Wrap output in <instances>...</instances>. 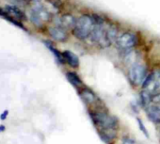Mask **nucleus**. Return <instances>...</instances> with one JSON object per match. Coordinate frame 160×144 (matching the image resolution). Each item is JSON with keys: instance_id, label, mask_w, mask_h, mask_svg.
<instances>
[{"instance_id": "1", "label": "nucleus", "mask_w": 160, "mask_h": 144, "mask_svg": "<svg viewBox=\"0 0 160 144\" xmlns=\"http://www.w3.org/2000/svg\"><path fill=\"white\" fill-rule=\"evenodd\" d=\"M94 25L95 22L93 20L92 15H81L76 19V23L73 28V34L80 41H85L89 38Z\"/></svg>"}, {"instance_id": "2", "label": "nucleus", "mask_w": 160, "mask_h": 144, "mask_svg": "<svg viewBox=\"0 0 160 144\" xmlns=\"http://www.w3.org/2000/svg\"><path fill=\"white\" fill-rule=\"evenodd\" d=\"M91 118L94 124L98 125L101 129H115L118 125L117 119L104 111L91 112Z\"/></svg>"}, {"instance_id": "3", "label": "nucleus", "mask_w": 160, "mask_h": 144, "mask_svg": "<svg viewBox=\"0 0 160 144\" xmlns=\"http://www.w3.org/2000/svg\"><path fill=\"white\" fill-rule=\"evenodd\" d=\"M136 42H138V37L135 33L123 32L122 34L119 35L116 41V44L122 52H127L135 47Z\"/></svg>"}, {"instance_id": "4", "label": "nucleus", "mask_w": 160, "mask_h": 144, "mask_svg": "<svg viewBox=\"0 0 160 144\" xmlns=\"http://www.w3.org/2000/svg\"><path fill=\"white\" fill-rule=\"evenodd\" d=\"M128 76L130 81L133 85L138 86L141 85L142 82L147 76V72H146V68L143 65L139 64V63L135 62L132 64L129 69Z\"/></svg>"}, {"instance_id": "5", "label": "nucleus", "mask_w": 160, "mask_h": 144, "mask_svg": "<svg viewBox=\"0 0 160 144\" xmlns=\"http://www.w3.org/2000/svg\"><path fill=\"white\" fill-rule=\"evenodd\" d=\"M48 32H49V35L51 36V38L56 42H66L69 37L67 30L58 26H54L49 28Z\"/></svg>"}, {"instance_id": "6", "label": "nucleus", "mask_w": 160, "mask_h": 144, "mask_svg": "<svg viewBox=\"0 0 160 144\" xmlns=\"http://www.w3.org/2000/svg\"><path fill=\"white\" fill-rule=\"evenodd\" d=\"M76 23V18L70 13L63 14L61 18L56 20V26H61V28L67 29H73Z\"/></svg>"}, {"instance_id": "7", "label": "nucleus", "mask_w": 160, "mask_h": 144, "mask_svg": "<svg viewBox=\"0 0 160 144\" xmlns=\"http://www.w3.org/2000/svg\"><path fill=\"white\" fill-rule=\"evenodd\" d=\"M63 57H64L65 62L69 64L72 68L76 69L79 67L80 61H79V58L76 56L75 53H73L72 51H69V50H65L64 52H62Z\"/></svg>"}, {"instance_id": "8", "label": "nucleus", "mask_w": 160, "mask_h": 144, "mask_svg": "<svg viewBox=\"0 0 160 144\" xmlns=\"http://www.w3.org/2000/svg\"><path fill=\"white\" fill-rule=\"evenodd\" d=\"M6 12L8 13L9 16H12L16 20H26V17L25 13L20 9L17 6L14 5H7L5 7Z\"/></svg>"}, {"instance_id": "9", "label": "nucleus", "mask_w": 160, "mask_h": 144, "mask_svg": "<svg viewBox=\"0 0 160 144\" xmlns=\"http://www.w3.org/2000/svg\"><path fill=\"white\" fill-rule=\"evenodd\" d=\"M31 9L37 13V14L39 15V17L42 19V22H47L51 19V15H50V13L38 2H35L34 4H33Z\"/></svg>"}, {"instance_id": "10", "label": "nucleus", "mask_w": 160, "mask_h": 144, "mask_svg": "<svg viewBox=\"0 0 160 144\" xmlns=\"http://www.w3.org/2000/svg\"><path fill=\"white\" fill-rule=\"evenodd\" d=\"M43 43H44L46 47H47L50 50V51L53 53V55H54L55 59H56V61H58L59 64H61V65L65 64L66 62H65L64 57H63V54L59 52L58 50L55 47V45L53 44V42L51 41H43Z\"/></svg>"}, {"instance_id": "11", "label": "nucleus", "mask_w": 160, "mask_h": 144, "mask_svg": "<svg viewBox=\"0 0 160 144\" xmlns=\"http://www.w3.org/2000/svg\"><path fill=\"white\" fill-rule=\"evenodd\" d=\"M146 113H147L148 118L152 120L153 122L159 124L160 123V111L155 108V105H149L146 106Z\"/></svg>"}, {"instance_id": "12", "label": "nucleus", "mask_w": 160, "mask_h": 144, "mask_svg": "<svg viewBox=\"0 0 160 144\" xmlns=\"http://www.w3.org/2000/svg\"><path fill=\"white\" fill-rule=\"evenodd\" d=\"M80 96L82 97V99L84 100V102L86 104H89V105H91L95 101H96V95L95 93L92 92L91 89H89L88 88H85V89H82L80 90Z\"/></svg>"}, {"instance_id": "13", "label": "nucleus", "mask_w": 160, "mask_h": 144, "mask_svg": "<svg viewBox=\"0 0 160 144\" xmlns=\"http://www.w3.org/2000/svg\"><path fill=\"white\" fill-rule=\"evenodd\" d=\"M66 78H67L68 81L74 87H75V88H78V87L83 86V82H82V80L80 79L79 75L74 72L66 73Z\"/></svg>"}, {"instance_id": "14", "label": "nucleus", "mask_w": 160, "mask_h": 144, "mask_svg": "<svg viewBox=\"0 0 160 144\" xmlns=\"http://www.w3.org/2000/svg\"><path fill=\"white\" fill-rule=\"evenodd\" d=\"M106 34H108V38L109 42H116L118 37H119V30L115 26H110L108 28H106Z\"/></svg>"}, {"instance_id": "15", "label": "nucleus", "mask_w": 160, "mask_h": 144, "mask_svg": "<svg viewBox=\"0 0 160 144\" xmlns=\"http://www.w3.org/2000/svg\"><path fill=\"white\" fill-rule=\"evenodd\" d=\"M141 101L143 106H148L150 104L152 103V94L150 93L148 90L143 89L141 92Z\"/></svg>"}, {"instance_id": "16", "label": "nucleus", "mask_w": 160, "mask_h": 144, "mask_svg": "<svg viewBox=\"0 0 160 144\" xmlns=\"http://www.w3.org/2000/svg\"><path fill=\"white\" fill-rule=\"evenodd\" d=\"M29 19H30V21L32 22V24L35 25L36 26H38V28H41L43 24V22L42 21V19L39 17V15L34 11H32V9L30 11V13H29Z\"/></svg>"}, {"instance_id": "17", "label": "nucleus", "mask_w": 160, "mask_h": 144, "mask_svg": "<svg viewBox=\"0 0 160 144\" xmlns=\"http://www.w3.org/2000/svg\"><path fill=\"white\" fill-rule=\"evenodd\" d=\"M154 78H155V75H154V73H150V75H148L147 76H146V78L144 79V81L142 82V89H146L147 88V87L151 84V83L153 82V80H154Z\"/></svg>"}, {"instance_id": "18", "label": "nucleus", "mask_w": 160, "mask_h": 144, "mask_svg": "<svg viewBox=\"0 0 160 144\" xmlns=\"http://www.w3.org/2000/svg\"><path fill=\"white\" fill-rule=\"evenodd\" d=\"M136 122H138V126H139V129H141V131L143 134H144L146 138H149V133H148V131H147V129H146V127L144 126V124H143L142 120H141V119H139V118H138V119H136Z\"/></svg>"}, {"instance_id": "19", "label": "nucleus", "mask_w": 160, "mask_h": 144, "mask_svg": "<svg viewBox=\"0 0 160 144\" xmlns=\"http://www.w3.org/2000/svg\"><path fill=\"white\" fill-rule=\"evenodd\" d=\"M11 2V4L14 6H24V5H28V0H9Z\"/></svg>"}, {"instance_id": "20", "label": "nucleus", "mask_w": 160, "mask_h": 144, "mask_svg": "<svg viewBox=\"0 0 160 144\" xmlns=\"http://www.w3.org/2000/svg\"><path fill=\"white\" fill-rule=\"evenodd\" d=\"M152 102L155 104H159L160 103V92H157L152 94Z\"/></svg>"}, {"instance_id": "21", "label": "nucleus", "mask_w": 160, "mask_h": 144, "mask_svg": "<svg viewBox=\"0 0 160 144\" xmlns=\"http://www.w3.org/2000/svg\"><path fill=\"white\" fill-rule=\"evenodd\" d=\"M0 16H2V17H4L7 20H9V18H11V16L6 12V11H2L1 9H0Z\"/></svg>"}, {"instance_id": "22", "label": "nucleus", "mask_w": 160, "mask_h": 144, "mask_svg": "<svg viewBox=\"0 0 160 144\" xmlns=\"http://www.w3.org/2000/svg\"><path fill=\"white\" fill-rule=\"evenodd\" d=\"M8 115H9V110H5V111H3L2 114L0 115V120H4L7 117H8Z\"/></svg>"}, {"instance_id": "23", "label": "nucleus", "mask_w": 160, "mask_h": 144, "mask_svg": "<svg viewBox=\"0 0 160 144\" xmlns=\"http://www.w3.org/2000/svg\"><path fill=\"white\" fill-rule=\"evenodd\" d=\"M123 144H135V143H134V141H132L130 139H124Z\"/></svg>"}, {"instance_id": "24", "label": "nucleus", "mask_w": 160, "mask_h": 144, "mask_svg": "<svg viewBox=\"0 0 160 144\" xmlns=\"http://www.w3.org/2000/svg\"><path fill=\"white\" fill-rule=\"evenodd\" d=\"M6 130V127L4 125H0V133H2V132H4Z\"/></svg>"}, {"instance_id": "25", "label": "nucleus", "mask_w": 160, "mask_h": 144, "mask_svg": "<svg viewBox=\"0 0 160 144\" xmlns=\"http://www.w3.org/2000/svg\"><path fill=\"white\" fill-rule=\"evenodd\" d=\"M155 108L160 111V103L159 104H155Z\"/></svg>"}]
</instances>
